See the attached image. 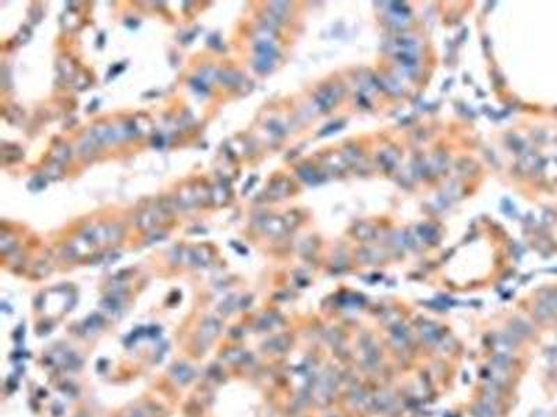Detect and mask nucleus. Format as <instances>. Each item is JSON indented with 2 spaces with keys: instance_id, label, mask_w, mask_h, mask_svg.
Segmentation results:
<instances>
[{
  "instance_id": "f257e3e1",
  "label": "nucleus",
  "mask_w": 557,
  "mask_h": 417,
  "mask_svg": "<svg viewBox=\"0 0 557 417\" xmlns=\"http://www.w3.org/2000/svg\"><path fill=\"white\" fill-rule=\"evenodd\" d=\"M238 79H240V75L234 71H230V73L226 71L222 74V81L226 85H235V84H238Z\"/></svg>"
},
{
  "instance_id": "f03ea898",
  "label": "nucleus",
  "mask_w": 557,
  "mask_h": 417,
  "mask_svg": "<svg viewBox=\"0 0 557 417\" xmlns=\"http://www.w3.org/2000/svg\"><path fill=\"white\" fill-rule=\"evenodd\" d=\"M477 415H478V417H495V413L485 405H482L477 409Z\"/></svg>"
}]
</instances>
